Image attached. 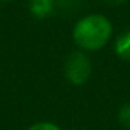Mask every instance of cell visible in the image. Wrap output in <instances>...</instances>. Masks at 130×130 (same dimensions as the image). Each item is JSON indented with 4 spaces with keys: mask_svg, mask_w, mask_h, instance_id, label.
<instances>
[{
    "mask_svg": "<svg viewBox=\"0 0 130 130\" xmlns=\"http://www.w3.org/2000/svg\"><path fill=\"white\" fill-rule=\"evenodd\" d=\"M103 3H106V5H109V6H118V5H122V3H125L127 0H101Z\"/></svg>",
    "mask_w": 130,
    "mask_h": 130,
    "instance_id": "8",
    "label": "cell"
},
{
    "mask_svg": "<svg viewBox=\"0 0 130 130\" xmlns=\"http://www.w3.org/2000/svg\"><path fill=\"white\" fill-rule=\"evenodd\" d=\"M28 130H61L57 124L54 122H47V121H40V122H35L32 124Z\"/></svg>",
    "mask_w": 130,
    "mask_h": 130,
    "instance_id": "7",
    "label": "cell"
},
{
    "mask_svg": "<svg viewBox=\"0 0 130 130\" xmlns=\"http://www.w3.org/2000/svg\"><path fill=\"white\" fill-rule=\"evenodd\" d=\"M112 23L107 17L101 14H89L81 17L74 29L72 38L81 51H100L103 49L112 37Z\"/></svg>",
    "mask_w": 130,
    "mask_h": 130,
    "instance_id": "1",
    "label": "cell"
},
{
    "mask_svg": "<svg viewBox=\"0 0 130 130\" xmlns=\"http://www.w3.org/2000/svg\"><path fill=\"white\" fill-rule=\"evenodd\" d=\"M80 5V0H55V11H75Z\"/></svg>",
    "mask_w": 130,
    "mask_h": 130,
    "instance_id": "5",
    "label": "cell"
},
{
    "mask_svg": "<svg viewBox=\"0 0 130 130\" xmlns=\"http://www.w3.org/2000/svg\"><path fill=\"white\" fill-rule=\"evenodd\" d=\"M115 52L121 60L130 61V29L119 34L115 41Z\"/></svg>",
    "mask_w": 130,
    "mask_h": 130,
    "instance_id": "4",
    "label": "cell"
},
{
    "mask_svg": "<svg viewBox=\"0 0 130 130\" xmlns=\"http://www.w3.org/2000/svg\"><path fill=\"white\" fill-rule=\"evenodd\" d=\"M118 119L124 127L130 128V103H125L121 106V109L118 112Z\"/></svg>",
    "mask_w": 130,
    "mask_h": 130,
    "instance_id": "6",
    "label": "cell"
},
{
    "mask_svg": "<svg viewBox=\"0 0 130 130\" xmlns=\"http://www.w3.org/2000/svg\"><path fill=\"white\" fill-rule=\"evenodd\" d=\"M2 2H9V0H2Z\"/></svg>",
    "mask_w": 130,
    "mask_h": 130,
    "instance_id": "9",
    "label": "cell"
},
{
    "mask_svg": "<svg viewBox=\"0 0 130 130\" xmlns=\"http://www.w3.org/2000/svg\"><path fill=\"white\" fill-rule=\"evenodd\" d=\"M92 75V61L83 51H75L64 61V77L71 84L81 86Z\"/></svg>",
    "mask_w": 130,
    "mask_h": 130,
    "instance_id": "2",
    "label": "cell"
},
{
    "mask_svg": "<svg viewBox=\"0 0 130 130\" xmlns=\"http://www.w3.org/2000/svg\"><path fill=\"white\" fill-rule=\"evenodd\" d=\"M29 11L37 19H46L55 12V0H29Z\"/></svg>",
    "mask_w": 130,
    "mask_h": 130,
    "instance_id": "3",
    "label": "cell"
}]
</instances>
